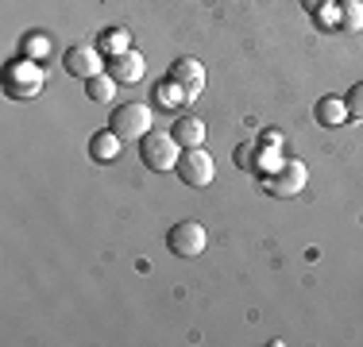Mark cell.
I'll return each mask as SVG.
<instances>
[{"instance_id": "3957f363", "label": "cell", "mask_w": 363, "mask_h": 347, "mask_svg": "<svg viewBox=\"0 0 363 347\" xmlns=\"http://www.w3.org/2000/svg\"><path fill=\"white\" fill-rule=\"evenodd\" d=\"M112 132H116L120 139H143L147 132H151V108L140 101H128V104H116V112H112Z\"/></svg>"}, {"instance_id": "5b68a950", "label": "cell", "mask_w": 363, "mask_h": 347, "mask_svg": "<svg viewBox=\"0 0 363 347\" xmlns=\"http://www.w3.org/2000/svg\"><path fill=\"white\" fill-rule=\"evenodd\" d=\"M205 243H209V236H205V228L197 220H178L174 228L167 232V247L174 251V255H182V258L201 255Z\"/></svg>"}, {"instance_id": "ac0fdd59", "label": "cell", "mask_w": 363, "mask_h": 347, "mask_svg": "<svg viewBox=\"0 0 363 347\" xmlns=\"http://www.w3.org/2000/svg\"><path fill=\"white\" fill-rule=\"evenodd\" d=\"M344 104H348V116H356V120H363V81H359L356 89L348 93V101H344Z\"/></svg>"}, {"instance_id": "6da1fadb", "label": "cell", "mask_w": 363, "mask_h": 347, "mask_svg": "<svg viewBox=\"0 0 363 347\" xmlns=\"http://www.w3.org/2000/svg\"><path fill=\"white\" fill-rule=\"evenodd\" d=\"M4 93L12 101H31L43 93V66L35 58L23 55L20 62H8L4 66Z\"/></svg>"}, {"instance_id": "9c48e42d", "label": "cell", "mask_w": 363, "mask_h": 347, "mask_svg": "<svg viewBox=\"0 0 363 347\" xmlns=\"http://www.w3.org/2000/svg\"><path fill=\"white\" fill-rule=\"evenodd\" d=\"M108 74L116 77L120 85H135V81H143V74H147V62H143V55H135V50H124V55H116V58H108Z\"/></svg>"}, {"instance_id": "277c9868", "label": "cell", "mask_w": 363, "mask_h": 347, "mask_svg": "<svg viewBox=\"0 0 363 347\" xmlns=\"http://www.w3.org/2000/svg\"><path fill=\"white\" fill-rule=\"evenodd\" d=\"M213 174H217V166H213V154L205 151V147H189L178 159V178L194 189H205L213 181Z\"/></svg>"}, {"instance_id": "ba28073f", "label": "cell", "mask_w": 363, "mask_h": 347, "mask_svg": "<svg viewBox=\"0 0 363 347\" xmlns=\"http://www.w3.org/2000/svg\"><path fill=\"white\" fill-rule=\"evenodd\" d=\"M62 62H66V74L82 77V81L105 74V55H101V47H70Z\"/></svg>"}, {"instance_id": "8fae6325", "label": "cell", "mask_w": 363, "mask_h": 347, "mask_svg": "<svg viewBox=\"0 0 363 347\" xmlns=\"http://www.w3.org/2000/svg\"><path fill=\"white\" fill-rule=\"evenodd\" d=\"M348 120V104L336 101V97H321L317 101V124L321 127H340Z\"/></svg>"}, {"instance_id": "52a82bcc", "label": "cell", "mask_w": 363, "mask_h": 347, "mask_svg": "<svg viewBox=\"0 0 363 347\" xmlns=\"http://www.w3.org/2000/svg\"><path fill=\"white\" fill-rule=\"evenodd\" d=\"M167 77L182 85V93H186L189 104L201 97V93H205V81H209V77H205V66L197 62V58H178V62H170Z\"/></svg>"}, {"instance_id": "4fadbf2b", "label": "cell", "mask_w": 363, "mask_h": 347, "mask_svg": "<svg viewBox=\"0 0 363 347\" xmlns=\"http://www.w3.org/2000/svg\"><path fill=\"white\" fill-rule=\"evenodd\" d=\"M155 101H159L162 108H182V104H189L186 93H182V85L170 81V77H162V81L155 85Z\"/></svg>"}, {"instance_id": "d6986e66", "label": "cell", "mask_w": 363, "mask_h": 347, "mask_svg": "<svg viewBox=\"0 0 363 347\" xmlns=\"http://www.w3.org/2000/svg\"><path fill=\"white\" fill-rule=\"evenodd\" d=\"M23 55H28V58H43V55H47V39H43V35H31V39L23 42Z\"/></svg>"}, {"instance_id": "8992f818", "label": "cell", "mask_w": 363, "mask_h": 347, "mask_svg": "<svg viewBox=\"0 0 363 347\" xmlns=\"http://www.w3.org/2000/svg\"><path fill=\"white\" fill-rule=\"evenodd\" d=\"M263 181H267V189H271L274 197H298L301 189H306V181H309V170H306V162L286 159L282 170H274L271 178H263Z\"/></svg>"}, {"instance_id": "30bf717a", "label": "cell", "mask_w": 363, "mask_h": 347, "mask_svg": "<svg viewBox=\"0 0 363 347\" xmlns=\"http://www.w3.org/2000/svg\"><path fill=\"white\" fill-rule=\"evenodd\" d=\"M120 143H124V139H120V135L108 127V132H97V135L89 139V154H93L97 162H116V159H120Z\"/></svg>"}, {"instance_id": "2e32d148", "label": "cell", "mask_w": 363, "mask_h": 347, "mask_svg": "<svg viewBox=\"0 0 363 347\" xmlns=\"http://www.w3.org/2000/svg\"><path fill=\"white\" fill-rule=\"evenodd\" d=\"M124 50H132V39H128V31L112 28V31H105V35H101V55L116 58V55H124Z\"/></svg>"}, {"instance_id": "5bb4252c", "label": "cell", "mask_w": 363, "mask_h": 347, "mask_svg": "<svg viewBox=\"0 0 363 347\" xmlns=\"http://www.w3.org/2000/svg\"><path fill=\"white\" fill-rule=\"evenodd\" d=\"M116 85L120 81L105 69V74H97V77H89V81H85V93H89L93 101H112V97H116Z\"/></svg>"}, {"instance_id": "7c38bea8", "label": "cell", "mask_w": 363, "mask_h": 347, "mask_svg": "<svg viewBox=\"0 0 363 347\" xmlns=\"http://www.w3.org/2000/svg\"><path fill=\"white\" fill-rule=\"evenodd\" d=\"M174 139L186 147V151H189V147H201V143H205V124H201L197 116L178 120V124H174Z\"/></svg>"}, {"instance_id": "7a4b0ae2", "label": "cell", "mask_w": 363, "mask_h": 347, "mask_svg": "<svg viewBox=\"0 0 363 347\" xmlns=\"http://www.w3.org/2000/svg\"><path fill=\"white\" fill-rule=\"evenodd\" d=\"M178 139L174 132H147L140 139V159H143V166H151V170H159V174H167V170H174L178 166Z\"/></svg>"}, {"instance_id": "9a60e30c", "label": "cell", "mask_w": 363, "mask_h": 347, "mask_svg": "<svg viewBox=\"0 0 363 347\" xmlns=\"http://www.w3.org/2000/svg\"><path fill=\"white\" fill-rule=\"evenodd\" d=\"M282 162H286V159H282L279 147H263V151H259L255 159H252V170L263 174V178H271L274 170H282Z\"/></svg>"}, {"instance_id": "e0dca14e", "label": "cell", "mask_w": 363, "mask_h": 347, "mask_svg": "<svg viewBox=\"0 0 363 347\" xmlns=\"http://www.w3.org/2000/svg\"><path fill=\"white\" fill-rule=\"evenodd\" d=\"M340 28L344 31H363V0H344L340 4Z\"/></svg>"}, {"instance_id": "ffe728a7", "label": "cell", "mask_w": 363, "mask_h": 347, "mask_svg": "<svg viewBox=\"0 0 363 347\" xmlns=\"http://www.w3.org/2000/svg\"><path fill=\"white\" fill-rule=\"evenodd\" d=\"M259 143H263V147H282V135L279 132H263V135H259Z\"/></svg>"}, {"instance_id": "44dd1931", "label": "cell", "mask_w": 363, "mask_h": 347, "mask_svg": "<svg viewBox=\"0 0 363 347\" xmlns=\"http://www.w3.org/2000/svg\"><path fill=\"white\" fill-rule=\"evenodd\" d=\"M328 4H333V0H301V8H309V12H321Z\"/></svg>"}]
</instances>
